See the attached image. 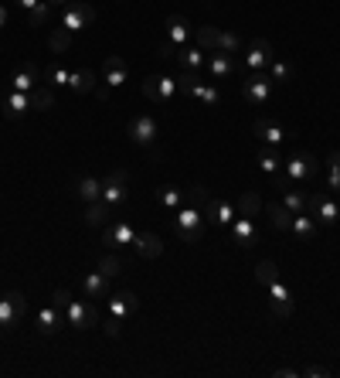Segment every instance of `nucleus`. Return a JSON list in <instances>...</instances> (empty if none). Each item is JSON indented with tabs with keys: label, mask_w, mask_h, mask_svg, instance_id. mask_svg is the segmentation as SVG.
Segmentation results:
<instances>
[{
	"label": "nucleus",
	"mask_w": 340,
	"mask_h": 378,
	"mask_svg": "<svg viewBox=\"0 0 340 378\" xmlns=\"http://www.w3.org/2000/svg\"><path fill=\"white\" fill-rule=\"evenodd\" d=\"M38 79H41V68L28 62V65H21L7 82H11V89H14V93H34V89H38Z\"/></svg>",
	"instance_id": "17"
},
{
	"label": "nucleus",
	"mask_w": 340,
	"mask_h": 378,
	"mask_svg": "<svg viewBox=\"0 0 340 378\" xmlns=\"http://www.w3.org/2000/svg\"><path fill=\"white\" fill-rule=\"evenodd\" d=\"M109 215H112V208L99 198V201H92V205H85V225H92V229H106Z\"/></svg>",
	"instance_id": "32"
},
{
	"label": "nucleus",
	"mask_w": 340,
	"mask_h": 378,
	"mask_svg": "<svg viewBox=\"0 0 340 378\" xmlns=\"http://www.w3.org/2000/svg\"><path fill=\"white\" fill-rule=\"evenodd\" d=\"M99 273L109 276V280H116V276L123 273V259H119V256H102V259H99Z\"/></svg>",
	"instance_id": "42"
},
{
	"label": "nucleus",
	"mask_w": 340,
	"mask_h": 378,
	"mask_svg": "<svg viewBox=\"0 0 340 378\" xmlns=\"http://www.w3.org/2000/svg\"><path fill=\"white\" fill-rule=\"evenodd\" d=\"M38 4H41V0H17V7H21V11H24V14H28V11H34V7H38Z\"/></svg>",
	"instance_id": "51"
},
{
	"label": "nucleus",
	"mask_w": 340,
	"mask_h": 378,
	"mask_svg": "<svg viewBox=\"0 0 340 378\" xmlns=\"http://www.w3.org/2000/svg\"><path fill=\"white\" fill-rule=\"evenodd\" d=\"M0 55H4V48H0Z\"/></svg>",
	"instance_id": "54"
},
{
	"label": "nucleus",
	"mask_w": 340,
	"mask_h": 378,
	"mask_svg": "<svg viewBox=\"0 0 340 378\" xmlns=\"http://www.w3.org/2000/svg\"><path fill=\"white\" fill-rule=\"evenodd\" d=\"M139 310V300L133 290H119V293H109V314L126 320V317H133Z\"/></svg>",
	"instance_id": "14"
},
{
	"label": "nucleus",
	"mask_w": 340,
	"mask_h": 378,
	"mask_svg": "<svg viewBox=\"0 0 340 378\" xmlns=\"http://www.w3.org/2000/svg\"><path fill=\"white\" fill-rule=\"evenodd\" d=\"M68 45H72V31H65V28H55V31H51V38H48V48H51L55 55L68 51Z\"/></svg>",
	"instance_id": "40"
},
{
	"label": "nucleus",
	"mask_w": 340,
	"mask_h": 378,
	"mask_svg": "<svg viewBox=\"0 0 340 378\" xmlns=\"http://www.w3.org/2000/svg\"><path fill=\"white\" fill-rule=\"evenodd\" d=\"M317 232H320V221L313 219V215H293V229H289V236L299 238V242H309V238H317Z\"/></svg>",
	"instance_id": "25"
},
{
	"label": "nucleus",
	"mask_w": 340,
	"mask_h": 378,
	"mask_svg": "<svg viewBox=\"0 0 340 378\" xmlns=\"http://www.w3.org/2000/svg\"><path fill=\"white\" fill-rule=\"evenodd\" d=\"M156 137H160V126H156V120L150 112H139V116L129 120V140L133 143H139V147H154Z\"/></svg>",
	"instance_id": "9"
},
{
	"label": "nucleus",
	"mask_w": 340,
	"mask_h": 378,
	"mask_svg": "<svg viewBox=\"0 0 340 378\" xmlns=\"http://www.w3.org/2000/svg\"><path fill=\"white\" fill-rule=\"evenodd\" d=\"M68 85H72V93L75 95H89V93H95V72L92 68H78V72H72V79H68Z\"/></svg>",
	"instance_id": "28"
},
{
	"label": "nucleus",
	"mask_w": 340,
	"mask_h": 378,
	"mask_svg": "<svg viewBox=\"0 0 340 378\" xmlns=\"http://www.w3.org/2000/svg\"><path fill=\"white\" fill-rule=\"evenodd\" d=\"M228 236H232V242L238 249H252L259 242V232H255L252 219H245V215H235V221L228 225Z\"/></svg>",
	"instance_id": "11"
},
{
	"label": "nucleus",
	"mask_w": 340,
	"mask_h": 378,
	"mask_svg": "<svg viewBox=\"0 0 340 378\" xmlns=\"http://www.w3.org/2000/svg\"><path fill=\"white\" fill-rule=\"evenodd\" d=\"M133 249H137L143 259H160V256H164V242H160L154 232H137V238H133Z\"/></svg>",
	"instance_id": "22"
},
{
	"label": "nucleus",
	"mask_w": 340,
	"mask_h": 378,
	"mask_svg": "<svg viewBox=\"0 0 340 378\" xmlns=\"http://www.w3.org/2000/svg\"><path fill=\"white\" fill-rule=\"evenodd\" d=\"M320 171V164H317V157L313 154H296V157H289L286 164H282V174L289 177V181H307V177H313V174Z\"/></svg>",
	"instance_id": "10"
},
{
	"label": "nucleus",
	"mask_w": 340,
	"mask_h": 378,
	"mask_svg": "<svg viewBox=\"0 0 340 378\" xmlns=\"http://www.w3.org/2000/svg\"><path fill=\"white\" fill-rule=\"evenodd\" d=\"M51 106H55V93H51V89H41V85H38V89L31 93V110L45 112V110H51Z\"/></svg>",
	"instance_id": "41"
},
{
	"label": "nucleus",
	"mask_w": 340,
	"mask_h": 378,
	"mask_svg": "<svg viewBox=\"0 0 340 378\" xmlns=\"http://www.w3.org/2000/svg\"><path fill=\"white\" fill-rule=\"evenodd\" d=\"M235 215H238V211H235L232 201H218L215 194L204 201V219L215 221V225H221V229H228V225L235 221Z\"/></svg>",
	"instance_id": "13"
},
{
	"label": "nucleus",
	"mask_w": 340,
	"mask_h": 378,
	"mask_svg": "<svg viewBox=\"0 0 340 378\" xmlns=\"http://www.w3.org/2000/svg\"><path fill=\"white\" fill-rule=\"evenodd\" d=\"M174 229H177V236L184 238V242H198L204 236V215L194 205H187V208L181 205L177 215H174Z\"/></svg>",
	"instance_id": "2"
},
{
	"label": "nucleus",
	"mask_w": 340,
	"mask_h": 378,
	"mask_svg": "<svg viewBox=\"0 0 340 378\" xmlns=\"http://www.w3.org/2000/svg\"><path fill=\"white\" fill-rule=\"evenodd\" d=\"M156 201L170 211H177V208L184 205V191H177L174 184H164V188H156Z\"/></svg>",
	"instance_id": "36"
},
{
	"label": "nucleus",
	"mask_w": 340,
	"mask_h": 378,
	"mask_svg": "<svg viewBox=\"0 0 340 378\" xmlns=\"http://www.w3.org/2000/svg\"><path fill=\"white\" fill-rule=\"evenodd\" d=\"M45 79H48V85H68L72 72L62 68V65H51V68H45Z\"/></svg>",
	"instance_id": "44"
},
{
	"label": "nucleus",
	"mask_w": 340,
	"mask_h": 378,
	"mask_svg": "<svg viewBox=\"0 0 340 378\" xmlns=\"http://www.w3.org/2000/svg\"><path fill=\"white\" fill-rule=\"evenodd\" d=\"M133 238H137V229L129 221H116V225L102 229V242L109 249H126V246H133Z\"/></svg>",
	"instance_id": "12"
},
{
	"label": "nucleus",
	"mask_w": 340,
	"mask_h": 378,
	"mask_svg": "<svg viewBox=\"0 0 340 378\" xmlns=\"http://www.w3.org/2000/svg\"><path fill=\"white\" fill-rule=\"evenodd\" d=\"M187 95H191V99H198V103H204V106H218V99H221V93H218L215 82H204V79L194 82Z\"/></svg>",
	"instance_id": "29"
},
{
	"label": "nucleus",
	"mask_w": 340,
	"mask_h": 378,
	"mask_svg": "<svg viewBox=\"0 0 340 378\" xmlns=\"http://www.w3.org/2000/svg\"><path fill=\"white\" fill-rule=\"evenodd\" d=\"M242 48H245V41H242L235 31H218V51H225V55H238Z\"/></svg>",
	"instance_id": "37"
},
{
	"label": "nucleus",
	"mask_w": 340,
	"mask_h": 378,
	"mask_svg": "<svg viewBox=\"0 0 340 378\" xmlns=\"http://www.w3.org/2000/svg\"><path fill=\"white\" fill-rule=\"evenodd\" d=\"M272 89H276V82L269 79L265 72H252V75L242 82V95H245L252 106H265V103L272 99Z\"/></svg>",
	"instance_id": "5"
},
{
	"label": "nucleus",
	"mask_w": 340,
	"mask_h": 378,
	"mask_svg": "<svg viewBox=\"0 0 340 378\" xmlns=\"http://www.w3.org/2000/svg\"><path fill=\"white\" fill-rule=\"evenodd\" d=\"M262 208H265V215L272 219V229L282 232V236H289V229H293V211L282 205V201H269V205H262Z\"/></svg>",
	"instance_id": "20"
},
{
	"label": "nucleus",
	"mask_w": 340,
	"mask_h": 378,
	"mask_svg": "<svg viewBox=\"0 0 340 378\" xmlns=\"http://www.w3.org/2000/svg\"><path fill=\"white\" fill-rule=\"evenodd\" d=\"M24 317H28V300H24V293L11 290V293L0 297V327H4V331H14Z\"/></svg>",
	"instance_id": "4"
},
{
	"label": "nucleus",
	"mask_w": 340,
	"mask_h": 378,
	"mask_svg": "<svg viewBox=\"0 0 340 378\" xmlns=\"http://www.w3.org/2000/svg\"><path fill=\"white\" fill-rule=\"evenodd\" d=\"M272 375L276 378H299V372H296V368H276Z\"/></svg>",
	"instance_id": "50"
},
{
	"label": "nucleus",
	"mask_w": 340,
	"mask_h": 378,
	"mask_svg": "<svg viewBox=\"0 0 340 378\" xmlns=\"http://www.w3.org/2000/svg\"><path fill=\"white\" fill-rule=\"evenodd\" d=\"M126 177H129L126 171H109L106 174V181H102V201H106L109 208H119V205H126V201H129Z\"/></svg>",
	"instance_id": "8"
},
{
	"label": "nucleus",
	"mask_w": 340,
	"mask_h": 378,
	"mask_svg": "<svg viewBox=\"0 0 340 378\" xmlns=\"http://www.w3.org/2000/svg\"><path fill=\"white\" fill-rule=\"evenodd\" d=\"M48 21H51V4H48V0H41L34 11H28V24H31V28H45Z\"/></svg>",
	"instance_id": "39"
},
{
	"label": "nucleus",
	"mask_w": 340,
	"mask_h": 378,
	"mask_svg": "<svg viewBox=\"0 0 340 378\" xmlns=\"http://www.w3.org/2000/svg\"><path fill=\"white\" fill-rule=\"evenodd\" d=\"M139 89H143V95H147L150 103H156V106H164V103H160V85H156V75H147Z\"/></svg>",
	"instance_id": "45"
},
{
	"label": "nucleus",
	"mask_w": 340,
	"mask_h": 378,
	"mask_svg": "<svg viewBox=\"0 0 340 378\" xmlns=\"http://www.w3.org/2000/svg\"><path fill=\"white\" fill-rule=\"evenodd\" d=\"M82 290L89 293V300H109V276H102L99 269L89 273L85 280H82Z\"/></svg>",
	"instance_id": "26"
},
{
	"label": "nucleus",
	"mask_w": 340,
	"mask_h": 378,
	"mask_svg": "<svg viewBox=\"0 0 340 378\" xmlns=\"http://www.w3.org/2000/svg\"><path fill=\"white\" fill-rule=\"evenodd\" d=\"M255 160H259L262 174H269V177H279V174H282V157H279V147H262Z\"/></svg>",
	"instance_id": "30"
},
{
	"label": "nucleus",
	"mask_w": 340,
	"mask_h": 378,
	"mask_svg": "<svg viewBox=\"0 0 340 378\" xmlns=\"http://www.w3.org/2000/svg\"><path fill=\"white\" fill-rule=\"evenodd\" d=\"M299 375H307V378H326V375H334L330 368H324V364H307Z\"/></svg>",
	"instance_id": "48"
},
{
	"label": "nucleus",
	"mask_w": 340,
	"mask_h": 378,
	"mask_svg": "<svg viewBox=\"0 0 340 378\" xmlns=\"http://www.w3.org/2000/svg\"><path fill=\"white\" fill-rule=\"evenodd\" d=\"M102 75H106V89H119L126 82V75H129V65H126L123 55H106Z\"/></svg>",
	"instance_id": "15"
},
{
	"label": "nucleus",
	"mask_w": 340,
	"mask_h": 378,
	"mask_svg": "<svg viewBox=\"0 0 340 378\" xmlns=\"http://www.w3.org/2000/svg\"><path fill=\"white\" fill-rule=\"evenodd\" d=\"M92 21H95V7L85 4V0H72V4L62 11V28L72 34L82 31V28H89Z\"/></svg>",
	"instance_id": "6"
},
{
	"label": "nucleus",
	"mask_w": 340,
	"mask_h": 378,
	"mask_svg": "<svg viewBox=\"0 0 340 378\" xmlns=\"http://www.w3.org/2000/svg\"><path fill=\"white\" fill-rule=\"evenodd\" d=\"M307 208H313V215H317L320 225H334V221H340V205L337 201H330V198H324V194H309Z\"/></svg>",
	"instance_id": "16"
},
{
	"label": "nucleus",
	"mask_w": 340,
	"mask_h": 378,
	"mask_svg": "<svg viewBox=\"0 0 340 378\" xmlns=\"http://www.w3.org/2000/svg\"><path fill=\"white\" fill-rule=\"evenodd\" d=\"M156 85H160V103H167L177 93V79H170V75H156Z\"/></svg>",
	"instance_id": "46"
},
{
	"label": "nucleus",
	"mask_w": 340,
	"mask_h": 378,
	"mask_svg": "<svg viewBox=\"0 0 340 378\" xmlns=\"http://www.w3.org/2000/svg\"><path fill=\"white\" fill-rule=\"evenodd\" d=\"M102 331H106V337H119L123 334V320L119 317H109L106 324H102Z\"/></svg>",
	"instance_id": "47"
},
{
	"label": "nucleus",
	"mask_w": 340,
	"mask_h": 378,
	"mask_svg": "<svg viewBox=\"0 0 340 378\" xmlns=\"http://www.w3.org/2000/svg\"><path fill=\"white\" fill-rule=\"evenodd\" d=\"M326 181H330V191H340V150H334L330 157H326Z\"/></svg>",
	"instance_id": "43"
},
{
	"label": "nucleus",
	"mask_w": 340,
	"mask_h": 378,
	"mask_svg": "<svg viewBox=\"0 0 340 378\" xmlns=\"http://www.w3.org/2000/svg\"><path fill=\"white\" fill-rule=\"evenodd\" d=\"M296 75V68L289 62H282V58H276V62L269 65V79L272 82H293Z\"/></svg>",
	"instance_id": "38"
},
{
	"label": "nucleus",
	"mask_w": 340,
	"mask_h": 378,
	"mask_svg": "<svg viewBox=\"0 0 340 378\" xmlns=\"http://www.w3.org/2000/svg\"><path fill=\"white\" fill-rule=\"evenodd\" d=\"M208 72H211V82L228 79L235 72V55H225V51H208Z\"/></svg>",
	"instance_id": "19"
},
{
	"label": "nucleus",
	"mask_w": 340,
	"mask_h": 378,
	"mask_svg": "<svg viewBox=\"0 0 340 378\" xmlns=\"http://www.w3.org/2000/svg\"><path fill=\"white\" fill-rule=\"evenodd\" d=\"M279 194H282V205L289 208L293 215H303V211H307V201H309V194H307V191H299L296 184H289V188H286V191H279Z\"/></svg>",
	"instance_id": "31"
},
{
	"label": "nucleus",
	"mask_w": 340,
	"mask_h": 378,
	"mask_svg": "<svg viewBox=\"0 0 340 378\" xmlns=\"http://www.w3.org/2000/svg\"><path fill=\"white\" fill-rule=\"evenodd\" d=\"M78 198L85 201V205H92V201H99L102 198V181L99 177H78Z\"/></svg>",
	"instance_id": "33"
},
{
	"label": "nucleus",
	"mask_w": 340,
	"mask_h": 378,
	"mask_svg": "<svg viewBox=\"0 0 340 378\" xmlns=\"http://www.w3.org/2000/svg\"><path fill=\"white\" fill-rule=\"evenodd\" d=\"M28 110H31V93H14V89H7V95H4V112H7L11 120H21Z\"/></svg>",
	"instance_id": "23"
},
{
	"label": "nucleus",
	"mask_w": 340,
	"mask_h": 378,
	"mask_svg": "<svg viewBox=\"0 0 340 378\" xmlns=\"http://www.w3.org/2000/svg\"><path fill=\"white\" fill-rule=\"evenodd\" d=\"M167 31H170V41H174V45H187L191 34H194V24H191L184 14H170L167 17Z\"/></svg>",
	"instance_id": "24"
},
{
	"label": "nucleus",
	"mask_w": 340,
	"mask_h": 378,
	"mask_svg": "<svg viewBox=\"0 0 340 378\" xmlns=\"http://www.w3.org/2000/svg\"><path fill=\"white\" fill-rule=\"evenodd\" d=\"M252 133H255V137H259L265 147H279V143H282V137H286V133H282V130H279L272 120H255Z\"/></svg>",
	"instance_id": "27"
},
{
	"label": "nucleus",
	"mask_w": 340,
	"mask_h": 378,
	"mask_svg": "<svg viewBox=\"0 0 340 378\" xmlns=\"http://www.w3.org/2000/svg\"><path fill=\"white\" fill-rule=\"evenodd\" d=\"M68 300H72V293H68V290H55V293H51V303H55L62 314H65V307H68Z\"/></svg>",
	"instance_id": "49"
},
{
	"label": "nucleus",
	"mask_w": 340,
	"mask_h": 378,
	"mask_svg": "<svg viewBox=\"0 0 340 378\" xmlns=\"http://www.w3.org/2000/svg\"><path fill=\"white\" fill-rule=\"evenodd\" d=\"M65 324L72 331H89V327H99V310L95 303H85V300H68L65 307Z\"/></svg>",
	"instance_id": "3"
},
{
	"label": "nucleus",
	"mask_w": 340,
	"mask_h": 378,
	"mask_svg": "<svg viewBox=\"0 0 340 378\" xmlns=\"http://www.w3.org/2000/svg\"><path fill=\"white\" fill-rule=\"evenodd\" d=\"M191 45L204 48V51H218V28H211V24L194 28V34H191Z\"/></svg>",
	"instance_id": "34"
},
{
	"label": "nucleus",
	"mask_w": 340,
	"mask_h": 378,
	"mask_svg": "<svg viewBox=\"0 0 340 378\" xmlns=\"http://www.w3.org/2000/svg\"><path fill=\"white\" fill-rule=\"evenodd\" d=\"M255 273H259V280L265 283L269 297H272V314H279V317H289V314H293V293L282 286L276 263H272V259H262V263L255 266Z\"/></svg>",
	"instance_id": "1"
},
{
	"label": "nucleus",
	"mask_w": 340,
	"mask_h": 378,
	"mask_svg": "<svg viewBox=\"0 0 340 378\" xmlns=\"http://www.w3.org/2000/svg\"><path fill=\"white\" fill-rule=\"evenodd\" d=\"M34 324H38V331L45 334V337H51L55 331H62V324H65V314L55 307V303H48V307H41L38 310V317H34Z\"/></svg>",
	"instance_id": "18"
},
{
	"label": "nucleus",
	"mask_w": 340,
	"mask_h": 378,
	"mask_svg": "<svg viewBox=\"0 0 340 378\" xmlns=\"http://www.w3.org/2000/svg\"><path fill=\"white\" fill-rule=\"evenodd\" d=\"M235 211H238V215H245V219H255V215L262 211V198H259L255 191H245V194L235 201Z\"/></svg>",
	"instance_id": "35"
},
{
	"label": "nucleus",
	"mask_w": 340,
	"mask_h": 378,
	"mask_svg": "<svg viewBox=\"0 0 340 378\" xmlns=\"http://www.w3.org/2000/svg\"><path fill=\"white\" fill-rule=\"evenodd\" d=\"M177 62L184 65L187 72H201L204 65H208V51L198 45H181V51H177Z\"/></svg>",
	"instance_id": "21"
},
{
	"label": "nucleus",
	"mask_w": 340,
	"mask_h": 378,
	"mask_svg": "<svg viewBox=\"0 0 340 378\" xmlns=\"http://www.w3.org/2000/svg\"><path fill=\"white\" fill-rule=\"evenodd\" d=\"M7 24V7H0V28Z\"/></svg>",
	"instance_id": "53"
},
{
	"label": "nucleus",
	"mask_w": 340,
	"mask_h": 378,
	"mask_svg": "<svg viewBox=\"0 0 340 378\" xmlns=\"http://www.w3.org/2000/svg\"><path fill=\"white\" fill-rule=\"evenodd\" d=\"M272 62H276V48L269 45L265 38H252L245 45V65L252 72H265Z\"/></svg>",
	"instance_id": "7"
},
{
	"label": "nucleus",
	"mask_w": 340,
	"mask_h": 378,
	"mask_svg": "<svg viewBox=\"0 0 340 378\" xmlns=\"http://www.w3.org/2000/svg\"><path fill=\"white\" fill-rule=\"evenodd\" d=\"M48 4H51V7H68L72 0H48Z\"/></svg>",
	"instance_id": "52"
}]
</instances>
